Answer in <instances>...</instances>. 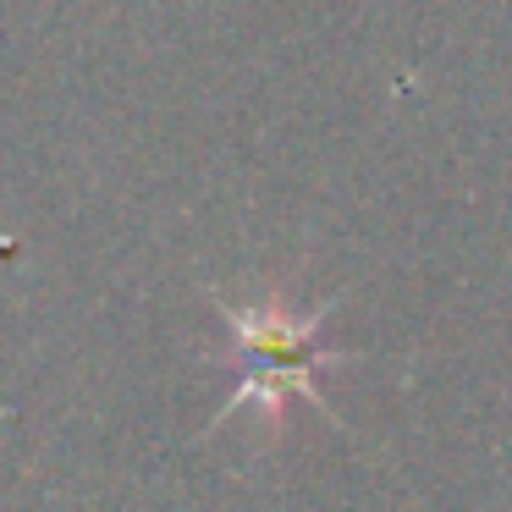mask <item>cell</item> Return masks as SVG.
Listing matches in <instances>:
<instances>
[{
  "instance_id": "1",
  "label": "cell",
  "mask_w": 512,
  "mask_h": 512,
  "mask_svg": "<svg viewBox=\"0 0 512 512\" xmlns=\"http://www.w3.org/2000/svg\"><path fill=\"white\" fill-rule=\"evenodd\" d=\"M232 325H237V342L248 353V375L221 402V419L232 408H243V402L276 408L287 391L314 397V358H309L314 320H281L276 309H232Z\"/></svg>"
}]
</instances>
